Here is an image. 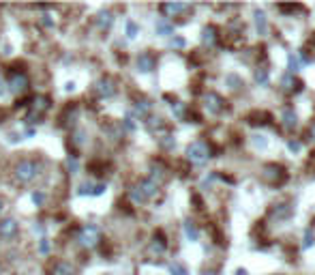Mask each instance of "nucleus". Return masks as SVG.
<instances>
[{
    "label": "nucleus",
    "mask_w": 315,
    "mask_h": 275,
    "mask_svg": "<svg viewBox=\"0 0 315 275\" xmlns=\"http://www.w3.org/2000/svg\"><path fill=\"white\" fill-rule=\"evenodd\" d=\"M52 108V99L47 95H34L28 103V114H26V122H41V119L50 112Z\"/></svg>",
    "instance_id": "nucleus-3"
},
{
    "label": "nucleus",
    "mask_w": 315,
    "mask_h": 275,
    "mask_svg": "<svg viewBox=\"0 0 315 275\" xmlns=\"http://www.w3.org/2000/svg\"><path fill=\"white\" fill-rule=\"evenodd\" d=\"M20 232V224L13 217H4L0 219V237L2 239H13Z\"/></svg>",
    "instance_id": "nucleus-9"
},
{
    "label": "nucleus",
    "mask_w": 315,
    "mask_h": 275,
    "mask_svg": "<svg viewBox=\"0 0 315 275\" xmlns=\"http://www.w3.org/2000/svg\"><path fill=\"white\" fill-rule=\"evenodd\" d=\"M157 34H161V37H172L174 34V24H172L168 17H161L157 22Z\"/></svg>",
    "instance_id": "nucleus-20"
},
{
    "label": "nucleus",
    "mask_w": 315,
    "mask_h": 275,
    "mask_svg": "<svg viewBox=\"0 0 315 275\" xmlns=\"http://www.w3.org/2000/svg\"><path fill=\"white\" fill-rule=\"evenodd\" d=\"M277 275H281V273H277Z\"/></svg>",
    "instance_id": "nucleus-53"
},
{
    "label": "nucleus",
    "mask_w": 315,
    "mask_h": 275,
    "mask_svg": "<svg viewBox=\"0 0 315 275\" xmlns=\"http://www.w3.org/2000/svg\"><path fill=\"white\" fill-rule=\"evenodd\" d=\"M4 92H7V84H4V80L0 78V95H4Z\"/></svg>",
    "instance_id": "nucleus-47"
},
{
    "label": "nucleus",
    "mask_w": 315,
    "mask_h": 275,
    "mask_svg": "<svg viewBox=\"0 0 315 275\" xmlns=\"http://www.w3.org/2000/svg\"><path fill=\"white\" fill-rule=\"evenodd\" d=\"M172 112L176 114V119L185 121L187 114H189V108H187V103H182V101H174V103H172Z\"/></svg>",
    "instance_id": "nucleus-26"
},
{
    "label": "nucleus",
    "mask_w": 315,
    "mask_h": 275,
    "mask_svg": "<svg viewBox=\"0 0 315 275\" xmlns=\"http://www.w3.org/2000/svg\"><path fill=\"white\" fill-rule=\"evenodd\" d=\"M255 28H258V32L261 34V37H266L268 34V24H266V15L264 11H255Z\"/></svg>",
    "instance_id": "nucleus-21"
},
{
    "label": "nucleus",
    "mask_w": 315,
    "mask_h": 275,
    "mask_svg": "<svg viewBox=\"0 0 315 275\" xmlns=\"http://www.w3.org/2000/svg\"><path fill=\"white\" fill-rule=\"evenodd\" d=\"M201 275H217V271H212V269H208V271H201Z\"/></svg>",
    "instance_id": "nucleus-49"
},
{
    "label": "nucleus",
    "mask_w": 315,
    "mask_h": 275,
    "mask_svg": "<svg viewBox=\"0 0 315 275\" xmlns=\"http://www.w3.org/2000/svg\"><path fill=\"white\" fill-rule=\"evenodd\" d=\"M80 196H92L94 194V183H84L80 187V191H77Z\"/></svg>",
    "instance_id": "nucleus-35"
},
{
    "label": "nucleus",
    "mask_w": 315,
    "mask_h": 275,
    "mask_svg": "<svg viewBox=\"0 0 315 275\" xmlns=\"http://www.w3.org/2000/svg\"><path fill=\"white\" fill-rule=\"evenodd\" d=\"M182 228H185V235H187L189 241H198L200 230H198V226H195V221H193V219H185V224H182Z\"/></svg>",
    "instance_id": "nucleus-23"
},
{
    "label": "nucleus",
    "mask_w": 315,
    "mask_h": 275,
    "mask_svg": "<svg viewBox=\"0 0 315 275\" xmlns=\"http://www.w3.org/2000/svg\"><path fill=\"white\" fill-rule=\"evenodd\" d=\"M39 251H41V254H47V251H50V241H47L45 237H41V243H39Z\"/></svg>",
    "instance_id": "nucleus-42"
},
{
    "label": "nucleus",
    "mask_w": 315,
    "mask_h": 275,
    "mask_svg": "<svg viewBox=\"0 0 315 275\" xmlns=\"http://www.w3.org/2000/svg\"><path fill=\"white\" fill-rule=\"evenodd\" d=\"M124 129H127V131H135V122H133V116H131V114L124 116Z\"/></svg>",
    "instance_id": "nucleus-39"
},
{
    "label": "nucleus",
    "mask_w": 315,
    "mask_h": 275,
    "mask_svg": "<svg viewBox=\"0 0 315 275\" xmlns=\"http://www.w3.org/2000/svg\"><path fill=\"white\" fill-rule=\"evenodd\" d=\"M75 241L82 249H97L103 243V235H101V228L94 224H84L77 228L75 232Z\"/></svg>",
    "instance_id": "nucleus-2"
},
{
    "label": "nucleus",
    "mask_w": 315,
    "mask_h": 275,
    "mask_svg": "<svg viewBox=\"0 0 315 275\" xmlns=\"http://www.w3.org/2000/svg\"><path fill=\"white\" fill-rule=\"evenodd\" d=\"M296 122H298V114L294 112V108H285L283 110V127L287 131H292L296 127Z\"/></svg>",
    "instance_id": "nucleus-17"
},
{
    "label": "nucleus",
    "mask_w": 315,
    "mask_h": 275,
    "mask_svg": "<svg viewBox=\"0 0 315 275\" xmlns=\"http://www.w3.org/2000/svg\"><path fill=\"white\" fill-rule=\"evenodd\" d=\"M41 174V161L34 159V157H22V159L15 161L13 166V179L17 185H28L32 183Z\"/></svg>",
    "instance_id": "nucleus-1"
},
{
    "label": "nucleus",
    "mask_w": 315,
    "mask_h": 275,
    "mask_svg": "<svg viewBox=\"0 0 315 275\" xmlns=\"http://www.w3.org/2000/svg\"><path fill=\"white\" fill-rule=\"evenodd\" d=\"M281 84H283V91H300L302 89V84L294 78L292 73H285L283 80H281Z\"/></svg>",
    "instance_id": "nucleus-22"
},
{
    "label": "nucleus",
    "mask_w": 315,
    "mask_h": 275,
    "mask_svg": "<svg viewBox=\"0 0 315 275\" xmlns=\"http://www.w3.org/2000/svg\"><path fill=\"white\" fill-rule=\"evenodd\" d=\"M270 121V114L268 112H251L249 114V122L251 125H264V122Z\"/></svg>",
    "instance_id": "nucleus-25"
},
{
    "label": "nucleus",
    "mask_w": 315,
    "mask_h": 275,
    "mask_svg": "<svg viewBox=\"0 0 315 275\" xmlns=\"http://www.w3.org/2000/svg\"><path fill=\"white\" fill-rule=\"evenodd\" d=\"M165 177H168V170H165L161 163H152V166H150V177H148V179H150L152 183L159 185L161 181H165Z\"/></svg>",
    "instance_id": "nucleus-18"
},
{
    "label": "nucleus",
    "mask_w": 315,
    "mask_h": 275,
    "mask_svg": "<svg viewBox=\"0 0 315 275\" xmlns=\"http://www.w3.org/2000/svg\"><path fill=\"white\" fill-rule=\"evenodd\" d=\"M161 146H163V149H174V146H176V142H174V138H172L170 136V133H165V136L161 138Z\"/></svg>",
    "instance_id": "nucleus-36"
},
{
    "label": "nucleus",
    "mask_w": 315,
    "mask_h": 275,
    "mask_svg": "<svg viewBox=\"0 0 315 275\" xmlns=\"http://www.w3.org/2000/svg\"><path fill=\"white\" fill-rule=\"evenodd\" d=\"M135 187H138V191L142 194V198H144V202H146V200H150V198H154V196L159 194V185H157V183H152L150 179L140 181V183L135 185Z\"/></svg>",
    "instance_id": "nucleus-10"
},
{
    "label": "nucleus",
    "mask_w": 315,
    "mask_h": 275,
    "mask_svg": "<svg viewBox=\"0 0 315 275\" xmlns=\"http://www.w3.org/2000/svg\"><path fill=\"white\" fill-rule=\"evenodd\" d=\"M71 136H73V144H77V146H82L86 142V133L84 131H73Z\"/></svg>",
    "instance_id": "nucleus-37"
},
{
    "label": "nucleus",
    "mask_w": 315,
    "mask_h": 275,
    "mask_svg": "<svg viewBox=\"0 0 315 275\" xmlns=\"http://www.w3.org/2000/svg\"><path fill=\"white\" fill-rule=\"evenodd\" d=\"M187 159L195 163V166H204V163L210 159L212 153H210V146H208V142H204V140H195V142H191L187 146Z\"/></svg>",
    "instance_id": "nucleus-5"
},
{
    "label": "nucleus",
    "mask_w": 315,
    "mask_h": 275,
    "mask_svg": "<svg viewBox=\"0 0 315 275\" xmlns=\"http://www.w3.org/2000/svg\"><path fill=\"white\" fill-rule=\"evenodd\" d=\"M170 273L172 275H187V269L180 265V262H172L170 265Z\"/></svg>",
    "instance_id": "nucleus-34"
},
{
    "label": "nucleus",
    "mask_w": 315,
    "mask_h": 275,
    "mask_svg": "<svg viewBox=\"0 0 315 275\" xmlns=\"http://www.w3.org/2000/svg\"><path fill=\"white\" fill-rule=\"evenodd\" d=\"M103 191H105V185H103V183H99V185H94V194H92V196H101Z\"/></svg>",
    "instance_id": "nucleus-44"
},
{
    "label": "nucleus",
    "mask_w": 315,
    "mask_h": 275,
    "mask_svg": "<svg viewBox=\"0 0 315 275\" xmlns=\"http://www.w3.org/2000/svg\"><path fill=\"white\" fill-rule=\"evenodd\" d=\"M217 39H219V32H217L215 26H206L204 31H201V41H204L206 48H215Z\"/></svg>",
    "instance_id": "nucleus-15"
},
{
    "label": "nucleus",
    "mask_w": 315,
    "mask_h": 275,
    "mask_svg": "<svg viewBox=\"0 0 315 275\" xmlns=\"http://www.w3.org/2000/svg\"><path fill=\"white\" fill-rule=\"evenodd\" d=\"M138 34H140V26L135 24L133 20H129V22H127V37H129V39H135Z\"/></svg>",
    "instance_id": "nucleus-30"
},
{
    "label": "nucleus",
    "mask_w": 315,
    "mask_h": 275,
    "mask_svg": "<svg viewBox=\"0 0 315 275\" xmlns=\"http://www.w3.org/2000/svg\"><path fill=\"white\" fill-rule=\"evenodd\" d=\"M165 249H168V239H165V235H163L161 230H159L157 235L152 237V241L148 243V251H150V254H154V256H161Z\"/></svg>",
    "instance_id": "nucleus-11"
},
{
    "label": "nucleus",
    "mask_w": 315,
    "mask_h": 275,
    "mask_svg": "<svg viewBox=\"0 0 315 275\" xmlns=\"http://www.w3.org/2000/svg\"><path fill=\"white\" fill-rule=\"evenodd\" d=\"M146 127L150 133H159V131H163V121L157 119V116H150V119L146 121Z\"/></svg>",
    "instance_id": "nucleus-27"
},
{
    "label": "nucleus",
    "mask_w": 315,
    "mask_h": 275,
    "mask_svg": "<svg viewBox=\"0 0 315 275\" xmlns=\"http://www.w3.org/2000/svg\"><path fill=\"white\" fill-rule=\"evenodd\" d=\"M75 267L69 260H56L50 269V275H75Z\"/></svg>",
    "instance_id": "nucleus-14"
},
{
    "label": "nucleus",
    "mask_w": 315,
    "mask_h": 275,
    "mask_svg": "<svg viewBox=\"0 0 315 275\" xmlns=\"http://www.w3.org/2000/svg\"><path fill=\"white\" fill-rule=\"evenodd\" d=\"M39 22H41V24H43L45 28H54V26H56V20H54V15H52V13L41 15V17H39Z\"/></svg>",
    "instance_id": "nucleus-31"
},
{
    "label": "nucleus",
    "mask_w": 315,
    "mask_h": 275,
    "mask_svg": "<svg viewBox=\"0 0 315 275\" xmlns=\"http://www.w3.org/2000/svg\"><path fill=\"white\" fill-rule=\"evenodd\" d=\"M311 140H315V122H313V127H311Z\"/></svg>",
    "instance_id": "nucleus-50"
},
{
    "label": "nucleus",
    "mask_w": 315,
    "mask_h": 275,
    "mask_svg": "<svg viewBox=\"0 0 315 275\" xmlns=\"http://www.w3.org/2000/svg\"><path fill=\"white\" fill-rule=\"evenodd\" d=\"M172 48H178V50L185 48V39H182V37H174V39H172Z\"/></svg>",
    "instance_id": "nucleus-43"
},
{
    "label": "nucleus",
    "mask_w": 315,
    "mask_h": 275,
    "mask_svg": "<svg viewBox=\"0 0 315 275\" xmlns=\"http://www.w3.org/2000/svg\"><path fill=\"white\" fill-rule=\"evenodd\" d=\"M272 215H275V217H279V219L289 217V215H292V209H289L287 204H277L275 211H272Z\"/></svg>",
    "instance_id": "nucleus-28"
},
{
    "label": "nucleus",
    "mask_w": 315,
    "mask_h": 275,
    "mask_svg": "<svg viewBox=\"0 0 315 275\" xmlns=\"http://www.w3.org/2000/svg\"><path fill=\"white\" fill-rule=\"evenodd\" d=\"M135 65H138V71L142 73H150L157 69V56L152 54V52H142L138 56V61H135Z\"/></svg>",
    "instance_id": "nucleus-7"
},
{
    "label": "nucleus",
    "mask_w": 315,
    "mask_h": 275,
    "mask_svg": "<svg viewBox=\"0 0 315 275\" xmlns=\"http://www.w3.org/2000/svg\"><path fill=\"white\" fill-rule=\"evenodd\" d=\"M152 110V103H150V99H146V97H140L138 101H135V112H138L140 116H148V112Z\"/></svg>",
    "instance_id": "nucleus-24"
},
{
    "label": "nucleus",
    "mask_w": 315,
    "mask_h": 275,
    "mask_svg": "<svg viewBox=\"0 0 315 275\" xmlns=\"http://www.w3.org/2000/svg\"><path fill=\"white\" fill-rule=\"evenodd\" d=\"M77 114H80L77 105H67V108H64V112L60 114V122H58V125H60V127H67V129H71V127L75 125V121H77Z\"/></svg>",
    "instance_id": "nucleus-12"
},
{
    "label": "nucleus",
    "mask_w": 315,
    "mask_h": 275,
    "mask_svg": "<svg viewBox=\"0 0 315 275\" xmlns=\"http://www.w3.org/2000/svg\"><path fill=\"white\" fill-rule=\"evenodd\" d=\"M236 275H247V271H245V269H238V271H236Z\"/></svg>",
    "instance_id": "nucleus-51"
},
{
    "label": "nucleus",
    "mask_w": 315,
    "mask_h": 275,
    "mask_svg": "<svg viewBox=\"0 0 315 275\" xmlns=\"http://www.w3.org/2000/svg\"><path fill=\"white\" fill-rule=\"evenodd\" d=\"M225 82H228L229 89H236V91H238L240 86H242V80L238 78V75H228V78H225Z\"/></svg>",
    "instance_id": "nucleus-32"
},
{
    "label": "nucleus",
    "mask_w": 315,
    "mask_h": 275,
    "mask_svg": "<svg viewBox=\"0 0 315 275\" xmlns=\"http://www.w3.org/2000/svg\"><path fill=\"white\" fill-rule=\"evenodd\" d=\"M0 273H2V262H0Z\"/></svg>",
    "instance_id": "nucleus-52"
},
{
    "label": "nucleus",
    "mask_w": 315,
    "mask_h": 275,
    "mask_svg": "<svg viewBox=\"0 0 315 275\" xmlns=\"http://www.w3.org/2000/svg\"><path fill=\"white\" fill-rule=\"evenodd\" d=\"M4 207H7V202H4L2 198H0V215H2V211H4Z\"/></svg>",
    "instance_id": "nucleus-48"
},
{
    "label": "nucleus",
    "mask_w": 315,
    "mask_h": 275,
    "mask_svg": "<svg viewBox=\"0 0 315 275\" xmlns=\"http://www.w3.org/2000/svg\"><path fill=\"white\" fill-rule=\"evenodd\" d=\"M261 138H264V136H255V140H253V142L258 144V146H266V140H261Z\"/></svg>",
    "instance_id": "nucleus-46"
},
{
    "label": "nucleus",
    "mask_w": 315,
    "mask_h": 275,
    "mask_svg": "<svg viewBox=\"0 0 315 275\" xmlns=\"http://www.w3.org/2000/svg\"><path fill=\"white\" fill-rule=\"evenodd\" d=\"M204 105H206V110L210 114H219L225 108V101H223L221 95H217V92H206L204 95Z\"/></svg>",
    "instance_id": "nucleus-8"
},
{
    "label": "nucleus",
    "mask_w": 315,
    "mask_h": 275,
    "mask_svg": "<svg viewBox=\"0 0 315 275\" xmlns=\"http://www.w3.org/2000/svg\"><path fill=\"white\" fill-rule=\"evenodd\" d=\"M94 92L101 97V99H110L116 95V82L114 78H110V75H103V78H99L94 82Z\"/></svg>",
    "instance_id": "nucleus-6"
},
{
    "label": "nucleus",
    "mask_w": 315,
    "mask_h": 275,
    "mask_svg": "<svg viewBox=\"0 0 315 275\" xmlns=\"http://www.w3.org/2000/svg\"><path fill=\"white\" fill-rule=\"evenodd\" d=\"M264 177L268 183H279V181L285 177V168L279 166V163H270V166L264 168Z\"/></svg>",
    "instance_id": "nucleus-13"
},
{
    "label": "nucleus",
    "mask_w": 315,
    "mask_h": 275,
    "mask_svg": "<svg viewBox=\"0 0 315 275\" xmlns=\"http://www.w3.org/2000/svg\"><path fill=\"white\" fill-rule=\"evenodd\" d=\"M32 202L37 204V207H41V204L45 202V194H43V191H34V194H32Z\"/></svg>",
    "instance_id": "nucleus-38"
},
{
    "label": "nucleus",
    "mask_w": 315,
    "mask_h": 275,
    "mask_svg": "<svg viewBox=\"0 0 315 275\" xmlns=\"http://www.w3.org/2000/svg\"><path fill=\"white\" fill-rule=\"evenodd\" d=\"M287 61H289V73H296V71H298V61H296V56H292V54H289L287 56Z\"/></svg>",
    "instance_id": "nucleus-40"
},
{
    "label": "nucleus",
    "mask_w": 315,
    "mask_h": 275,
    "mask_svg": "<svg viewBox=\"0 0 315 275\" xmlns=\"http://www.w3.org/2000/svg\"><path fill=\"white\" fill-rule=\"evenodd\" d=\"M255 82H258V84H261V86L268 84V69H264V67L255 69Z\"/></svg>",
    "instance_id": "nucleus-29"
},
{
    "label": "nucleus",
    "mask_w": 315,
    "mask_h": 275,
    "mask_svg": "<svg viewBox=\"0 0 315 275\" xmlns=\"http://www.w3.org/2000/svg\"><path fill=\"white\" fill-rule=\"evenodd\" d=\"M4 84H7V91H11L13 95H26L28 89H30V78L22 69H11Z\"/></svg>",
    "instance_id": "nucleus-4"
},
{
    "label": "nucleus",
    "mask_w": 315,
    "mask_h": 275,
    "mask_svg": "<svg viewBox=\"0 0 315 275\" xmlns=\"http://www.w3.org/2000/svg\"><path fill=\"white\" fill-rule=\"evenodd\" d=\"M313 243H315V239H313V230H311V228H307V230H305V241H302V247L309 249V247H313Z\"/></svg>",
    "instance_id": "nucleus-33"
},
{
    "label": "nucleus",
    "mask_w": 315,
    "mask_h": 275,
    "mask_svg": "<svg viewBox=\"0 0 315 275\" xmlns=\"http://www.w3.org/2000/svg\"><path fill=\"white\" fill-rule=\"evenodd\" d=\"M97 24L101 31H110L112 24H114V13H112V11H101L97 17Z\"/></svg>",
    "instance_id": "nucleus-19"
},
{
    "label": "nucleus",
    "mask_w": 315,
    "mask_h": 275,
    "mask_svg": "<svg viewBox=\"0 0 315 275\" xmlns=\"http://www.w3.org/2000/svg\"><path fill=\"white\" fill-rule=\"evenodd\" d=\"M67 168H69L71 174H77V159H75V157H69V159H67Z\"/></svg>",
    "instance_id": "nucleus-41"
},
{
    "label": "nucleus",
    "mask_w": 315,
    "mask_h": 275,
    "mask_svg": "<svg viewBox=\"0 0 315 275\" xmlns=\"http://www.w3.org/2000/svg\"><path fill=\"white\" fill-rule=\"evenodd\" d=\"M187 9H189V4H182V2H168V4H161V11H163L165 15H170V17L182 15Z\"/></svg>",
    "instance_id": "nucleus-16"
},
{
    "label": "nucleus",
    "mask_w": 315,
    "mask_h": 275,
    "mask_svg": "<svg viewBox=\"0 0 315 275\" xmlns=\"http://www.w3.org/2000/svg\"><path fill=\"white\" fill-rule=\"evenodd\" d=\"M287 146H289L292 151H298V149H300V142H298V140H289Z\"/></svg>",
    "instance_id": "nucleus-45"
}]
</instances>
